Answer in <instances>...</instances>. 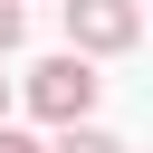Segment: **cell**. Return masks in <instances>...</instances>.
Returning <instances> with one entry per match:
<instances>
[{"mask_svg": "<svg viewBox=\"0 0 153 153\" xmlns=\"http://www.w3.org/2000/svg\"><path fill=\"white\" fill-rule=\"evenodd\" d=\"M96 86H105V76H96L76 48H67V57H38V67H29V115L76 124V115H96Z\"/></svg>", "mask_w": 153, "mask_h": 153, "instance_id": "6da1fadb", "label": "cell"}, {"mask_svg": "<svg viewBox=\"0 0 153 153\" xmlns=\"http://www.w3.org/2000/svg\"><path fill=\"white\" fill-rule=\"evenodd\" d=\"M57 10H67L76 57H115V48H134V38H143V10H134V0H57Z\"/></svg>", "mask_w": 153, "mask_h": 153, "instance_id": "7a4b0ae2", "label": "cell"}, {"mask_svg": "<svg viewBox=\"0 0 153 153\" xmlns=\"http://www.w3.org/2000/svg\"><path fill=\"white\" fill-rule=\"evenodd\" d=\"M48 153H124V134H105V124H86V115H76V124H57V143H48Z\"/></svg>", "mask_w": 153, "mask_h": 153, "instance_id": "3957f363", "label": "cell"}, {"mask_svg": "<svg viewBox=\"0 0 153 153\" xmlns=\"http://www.w3.org/2000/svg\"><path fill=\"white\" fill-rule=\"evenodd\" d=\"M19 29H29V19H19V0H0V57L19 48Z\"/></svg>", "mask_w": 153, "mask_h": 153, "instance_id": "277c9868", "label": "cell"}, {"mask_svg": "<svg viewBox=\"0 0 153 153\" xmlns=\"http://www.w3.org/2000/svg\"><path fill=\"white\" fill-rule=\"evenodd\" d=\"M0 153H38V143H29V134H19L10 115H0Z\"/></svg>", "mask_w": 153, "mask_h": 153, "instance_id": "5b68a950", "label": "cell"}, {"mask_svg": "<svg viewBox=\"0 0 153 153\" xmlns=\"http://www.w3.org/2000/svg\"><path fill=\"white\" fill-rule=\"evenodd\" d=\"M0 115H10V76H0Z\"/></svg>", "mask_w": 153, "mask_h": 153, "instance_id": "8992f818", "label": "cell"}]
</instances>
